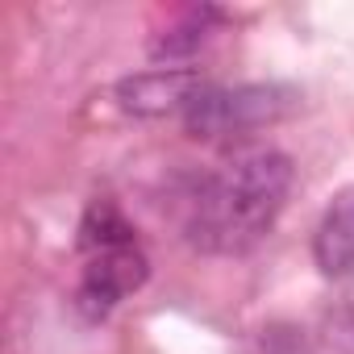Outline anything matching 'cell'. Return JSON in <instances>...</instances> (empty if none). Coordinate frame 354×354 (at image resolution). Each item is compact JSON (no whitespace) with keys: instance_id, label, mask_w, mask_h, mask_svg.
<instances>
[{"instance_id":"obj_1","label":"cell","mask_w":354,"mask_h":354,"mask_svg":"<svg viewBox=\"0 0 354 354\" xmlns=\"http://www.w3.org/2000/svg\"><path fill=\"white\" fill-rule=\"evenodd\" d=\"M292 188V158L259 146L230 158L213 171L192 196L188 242L205 254H242L250 250L279 217Z\"/></svg>"},{"instance_id":"obj_2","label":"cell","mask_w":354,"mask_h":354,"mask_svg":"<svg viewBox=\"0 0 354 354\" xmlns=\"http://www.w3.org/2000/svg\"><path fill=\"white\" fill-rule=\"evenodd\" d=\"M292 104H296V92H288L279 84H238V88L209 84L188 104L184 125L196 138H225V133H246V129L271 125Z\"/></svg>"},{"instance_id":"obj_3","label":"cell","mask_w":354,"mask_h":354,"mask_svg":"<svg viewBox=\"0 0 354 354\" xmlns=\"http://www.w3.org/2000/svg\"><path fill=\"white\" fill-rule=\"evenodd\" d=\"M150 275V259L138 242L129 246H113V250H96L88 254L84 263V275H80V292H75V304L84 317L100 321L109 317L129 292H138Z\"/></svg>"},{"instance_id":"obj_4","label":"cell","mask_w":354,"mask_h":354,"mask_svg":"<svg viewBox=\"0 0 354 354\" xmlns=\"http://www.w3.org/2000/svg\"><path fill=\"white\" fill-rule=\"evenodd\" d=\"M205 75L192 67H158L142 71L117 84V104L133 117H167V113H188V104L205 92Z\"/></svg>"},{"instance_id":"obj_5","label":"cell","mask_w":354,"mask_h":354,"mask_svg":"<svg viewBox=\"0 0 354 354\" xmlns=\"http://www.w3.org/2000/svg\"><path fill=\"white\" fill-rule=\"evenodd\" d=\"M313 259L329 279H342L354 271V184L342 188L321 213V225L313 234Z\"/></svg>"},{"instance_id":"obj_6","label":"cell","mask_w":354,"mask_h":354,"mask_svg":"<svg viewBox=\"0 0 354 354\" xmlns=\"http://www.w3.org/2000/svg\"><path fill=\"white\" fill-rule=\"evenodd\" d=\"M129 242H138V230L125 221V213L113 201H92L80 221V250L96 254V250H113V246H129Z\"/></svg>"},{"instance_id":"obj_7","label":"cell","mask_w":354,"mask_h":354,"mask_svg":"<svg viewBox=\"0 0 354 354\" xmlns=\"http://www.w3.org/2000/svg\"><path fill=\"white\" fill-rule=\"evenodd\" d=\"M217 21H221L217 9H192V13H184L180 26L162 30V34L150 42V55H154V59H184V55H196V50L209 42V30H213Z\"/></svg>"},{"instance_id":"obj_8","label":"cell","mask_w":354,"mask_h":354,"mask_svg":"<svg viewBox=\"0 0 354 354\" xmlns=\"http://www.w3.org/2000/svg\"><path fill=\"white\" fill-rule=\"evenodd\" d=\"M346 333H350V337H354V313H350V321H346Z\"/></svg>"}]
</instances>
